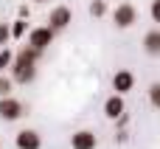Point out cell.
I'll return each instance as SVG.
<instances>
[{
    "instance_id": "obj_1",
    "label": "cell",
    "mask_w": 160,
    "mask_h": 149,
    "mask_svg": "<svg viewBox=\"0 0 160 149\" xmlns=\"http://www.w3.org/2000/svg\"><path fill=\"white\" fill-rule=\"evenodd\" d=\"M37 62H39V51L22 45L11 62V82L14 85H31L37 79Z\"/></svg>"
},
{
    "instance_id": "obj_2",
    "label": "cell",
    "mask_w": 160,
    "mask_h": 149,
    "mask_svg": "<svg viewBox=\"0 0 160 149\" xmlns=\"http://www.w3.org/2000/svg\"><path fill=\"white\" fill-rule=\"evenodd\" d=\"M138 23V8L132 6V3H118L115 8H112V25L118 28V31H127V28H132Z\"/></svg>"
},
{
    "instance_id": "obj_3",
    "label": "cell",
    "mask_w": 160,
    "mask_h": 149,
    "mask_svg": "<svg viewBox=\"0 0 160 149\" xmlns=\"http://www.w3.org/2000/svg\"><path fill=\"white\" fill-rule=\"evenodd\" d=\"M25 113H28V110H25V104H22L20 99H14V96H3V99H0V121H3V124L20 121Z\"/></svg>"
},
{
    "instance_id": "obj_4",
    "label": "cell",
    "mask_w": 160,
    "mask_h": 149,
    "mask_svg": "<svg viewBox=\"0 0 160 149\" xmlns=\"http://www.w3.org/2000/svg\"><path fill=\"white\" fill-rule=\"evenodd\" d=\"M53 31L48 28V25H37V28H31L28 31V48H34V51H45V48H51L53 45Z\"/></svg>"
},
{
    "instance_id": "obj_5",
    "label": "cell",
    "mask_w": 160,
    "mask_h": 149,
    "mask_svg": "<svg viewBox=\"0 0 160 149\" xmlns=\"http://www.w3.org/2000/svg\"><path fill=\"white\" fill-rule=\"evenodd\" d=\"M70 23H73V14H70L68 6H53V8H51V14H48V28H51L53 34H56V31H65Z\"/></svg>"
},
{
    "instance_id": "obj_6",
    "label": "cell",
    "mask_w": 160,
    "mask_h": 149,
    "mask_svg": "<svg viewBox=\"0 0 160 149\" xmlns=\"http://www.w3.org/2000/svg\"><path fill=\"white\" fill-rule=\"evenodd\" d=\"M112 90H115V96H127L129 90H135V73L132 70H115L112 73Z\"/></svg>"
},
{
    "instance_id": "obj_7",
    "label": "cell",
    "mask_w": 160,
    "mask_h": 149,
    "mask_svg": "<svg viewBox=\"0 0 160 149\" xmlns=\"http://www.w3.org/2000/svg\"><path fill=\"white\" fill-rule=\"evenodd\" d=\"M14 146L17 149H39L42 146V135L37 130H20L14 135Z\"/></svg>"
},
{
    "instance_id": "obj_8",
    "label": "cell",
    "mask_w": 160,
    "mask_h": 149,
    "mask_svg": "<svg viewBox=\"0 0 160 149\" xmlns=\"http://www.w3.org/2000/svg\"><path fill=\"white\" fill-rule=\"evenodd\" d=\"M98 146V138L93 130H76L70 135V149H96Z\"/></svg>"
},
{
    "instance_id": "obj_9",
    "label": "cell",
    "mask_w": 160,
    "mask_h": 149,
    "mask_svg": "<svg viewBox=\"0 0 160 149\" xmlns=\"http://www.w3.org/2000/svg\"><path fill=\"white\" fill-rule=\"evenodd\" d=\"M127 113V101H124V96H110L107 101H104V116L110 118V121H118L121 116Z\"/></svg>"
},
{
    "instance_id": "obj_10",
    "label": "cell",
    "mask_w": 160,
    "mask_h": 149,
    "mask_svg": "<svg viewBox=\"0 0 160 149\" xmlns=\"http://www.w3.org/2000/svg\"><path fill=\"white\" fill-rule=\"evenodd\" d=\"M143 54L146 56H160V28H152L143 34Z\"/></svg>"
},
{
    "instance_id": "obj_11",
    "label": "cell",
    "mask_w": 160,
    "mask_h": 149,
    "mask_svg": "<svg viewBox=\"0 0 160 149\" xmlns=\"http://www.w3.org/2000/svg\"><path fill=\"white\" fill-rule=\"evenodd\" d=\"M146 96H149V104L160 110V82H152L149 87H146Z\"/></svg>"
},
{
    "instance_id": "obj_12",
    "label": "cell",
    "mask_w": 160,
    "mask_h": 149,
    "mask_svg": "<svg viewBox=\"0 0 160 149\" xmlns=\"http://www.w3.org/2000/svg\"><path fill=\"white\" fill-rule=\"evenodd\" d=\"M25 28H28V23H25V20H20V17H17V20H14V23H11V25H8V31H11V39H20V37H22V34H25Z\"/></svg>"
},
{
    "instance_id": "obj_13",
    "label": "cell",
    "mask_w": 160,
    "mask_h": 149,
    "mask_svg": "<svg viewBox=\"0 0 160 149\" xmlns=\"http://www.w3.org/2000/svg\"><path fill=\"white\" fill-rule=\"evenodd\" d=\"M11 62H14V51L11 48H0V73L6 68H11Z\"/></svg>"
},
{
    "instance_id": "obj_14",
    "label": "cell",
    "mask_w": 160,
    "mask_h": 149,
    "mask_svg": "<svg viewBox=\"0 0 160 149\" xmlns=\"http://www.w3.org/2000/svg\"><path fill=\"white\" fill-rule=\"evenodd\" d=\"M107 14V3L104 0H93L90 3V17H104Z\"/></svg>"
},
{
    "instance_id": "obj_15",
    "label": "cell",
    "mask_w": 160,
    "mask_h": 149,
    "mask_svg": "<svg viewBox=\"0 0 160 149\" xmlns=\"http://www.w3.org/2000/svg\"><path fill=\"white\" fill-rule=\"evenodd\" d=\"M11 42V31H8V23H0V48H8Z\"/></svg>"
},
{
    "instance_id": "obj_16",
    "label": "cell",
    "mask_w": 160,
    "mask_h": 149,
    "mask_svg": "<svg viewBox=\"0 0 160 149\" xmlns=\"http://www.w3.org/2000/svg\"><path fill=\"white\" fill-rule=\"evenodd\" d=\"M11 87H14V82L0 73V99H3V96H11Z\"/></svg>"
},
{
    "instance_id": "obj_17",
    "label": "cell",
    "mask_w": 160,
    "mask_h": 149,
    "mask_svg": "<svg viewBox=\"0 0 160 149\" xmlns=\"http://www.w3.org/2000/svg\"><path fill=\"white\" fill-rule=\"evenodd\" d=\"M149 17H152L155 23H160V0H152V6H149Z\"/></svg>"
},
{
    "instance_id": "obj_18",
    "label": "cell",
    "mask_w": 160,
    "mask_h": 149,
    "mask_svg": "<svg viewBox=\"0 0 160 149\" xmlns=\"http://www.w3.org/2000/svg\"><path fill=\"white\" fill-rule=\"evenodd\" d=\"M17 14H20V20H25V17H28V6H20V11H17Z\"/></svg>"
},
{
    "instance_id": "obj_19",
    "label": "cell",
    "mask_w": 160,
    "mask_h": 149,
    "mask_svg": "<svg viewBox=\"0 0 160 149\" xmlns=\"http://www.w3.org/2000/svg\"><path fill=\"white\" fill-rule=\"evenodd\" d=\"M31 3H39V6H42V3H51V0H31Z\"/></svg>"
}]
</instances>
